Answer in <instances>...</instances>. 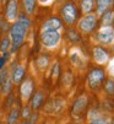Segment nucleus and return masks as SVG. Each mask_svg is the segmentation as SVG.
Listing matches in <instances>:
<instances>
[{
	"mask_svg": "<svg viewBox=\"0 0 114 124\" xmlns=\"http://www.w3.org/2000/svg\"><path fill=\"white\" fill-rule=\"evenodd\" d=\"M106 78V73L104 70L101 69H93L92 71L88 74L87 76V85L91 90H97V88L103 84Z\"/></svg>",
	"mask_w": 114,
	"mask_h": 124,
	"instance_id": "nucleus-3",
	"label": "nucleus"
},
{
	"mask_svg": "<svg viewBox=\"0 0 114 124\" xmlns=\"http://www.w3.org/2000/svg\"><path fill=\"white\" fill-rule=\"evenodd\" d=\"M25 75H26V66L22 64H14L11 71H10V78L12 80V84L20 85L23 81Z\"/></svg>",
	"mask_w": 114,
	"mask_h": 124,
	"instance_id": "nucleus-8",
	"label": "nucleus"
},
{
	"mask_svg": "<svg viewBox=\"0 0 114 124\" xmlns=\"http://www.w3.org/2000/svg\"><path fill=\"white\" fill-rule=\"evenodd\" d=\"M92 55H93V59L97 64H106L108 60H109V54L108 52L101 47V46H96L93 49H92Z\"/></svg>",
	"mask_w": 114,
	"mask_h": 124,
	"instance_id": "nucleus-11",
	"label": "nucleus"
},
{
	"mask_svg": "<svg viewBox=\"0 0 114 124\" xmlns=\"http://www.w3.org/2000/svg\"><path fill=\"white\" fill-rule=\"evenodd\" d=\"M0 108H1V103H0Z\"/></svg>",
	"mask_w": 114,
	"mask_h": 124,
	"instance_id": "nucleus-34",
	"label": "nucleus"
},
{
	"mask_svg": "<svg viewBox=\"0 0 114 124\" xmlns=\"http://www.w3.org/2000/svg\"><path fill=\"white\" fill-rule=\"evenodd\" d=\"M112 5H113V6H114V0H113V4H112Z\"/></svg>",
	"mask_w": 114,
	"mask_h": 124,
	"instance_id": "nucleus-32",
	"label": "nucleus"
},
{
	"mask_svg": "<svg viewBox=\"0 0 114 124\" xmlns=\"http://www.w3.org/2000/svg\"><path fill=\"white\" fill-rule=\"evenodd\" d=\"M11 48V41L9 36H4L1 39H0V53L1 54H5L8 53Z\"/></svg>",
	"mask_w": 114,
	"mask_h": 124,
	"instance_id": "nucleus-17",
	"label": "nucleus"
},
{
	"mask_svg": "<svg viewBox=\"0 0 114 124\" xmlns=\"http://www.w3.org/2000/svg\"><path fill=\"white\" fill-rule=\"evenodd\" d=\"M44 103V93L43 91H36L32 96H31V104L30 107L33 111L39 109Z\"/></svg>",
	"mask_w": 114,
	"mask_h": 124,
	"instance_id": "nucleus-12",
	"label": "nucleus"
},
{
	"mask_svg": "<svg viewBox=\"0 0 114 124\" xmlns=\"http://www.w3.org/2000/svg\"><path fill=\"white\" fill-rule=\"evenodd\" d=\"M18 16V3L17 0H8L5 9V19L8 22H15Z\"/></svg>",
	"mask_w": 114,
	"mask_h": 124,
	"instance_id": "nucleus-10",
	"label": "nucleus"
},
{
	"mask_svg": "<svg viewBox=\"0 0 114 124\" xmlns=\"http://www.w3.org/2000/svg\"><path fill=\"white\" fill-rule=\"evenodd\" d=\"M61 28V21L58 19V17H52V19L47 20L43 25L41 31H46V30H60Z\"/></svg>",
	"mask_w": 114,
	"mask_h": 124,
	"instance_id": "nucleus-13",
	"label": "nucleus"
},
{
	"mask_svg": "<svg viewBox=\"0 0 114 124\" xmlns=\"http://www.w3.org/2000/svg\"><path fill=\"white\" fill-rule=\"evenodd\" d=\"M11 88H12V80H11V78L9 76V79L3 84V86H1V87H0V90H1V92H3V93L9 95V93L11 92Z\"/></svg>",
	"mask_w": 114,
	"mask_h": 124,
	"instance_id": "nucleus-22",
	"label": "nucleus"
},
{
	"mask_svg": "<svg viewBox=\"0 0 114 124\" xmlns=\"http://www.w3.org/2000/svg\"><path fill=\"white\" fill-rule=\"evenodd\" d=\"M61 34L58 30H46L41 31V43L46 48H55L60 43Z\"/></svg>",
	"mask_w": 114,
	"mask_h": 124,
	"instance_id": "nucleus-2",
	"label": "nucleus"
},
{
	"mask_svg": "<svg viewBox=\"0 0 114 124\" xmlns=\"http://www.w3.org/2000/svg\"><path fill=\"white\" fill-rule=\"evenodd\" d=\"M113 0H96V8H97V14L102 16L108 9L112 6Z\"/></svg>",
	"mask_w": 114,
	"mask_h": 124,
	"instance_id": "nucleus-15",
	"label": "nucleus"
},
{
	"mask_svg": "<svg viewBox=\"0 0 114 124\" xmlns=\"http://www.w3.org/2000/svg\"><path fill=\"white\" fill-rule=\"evenodd\" d=\"M77 26H79V30L81 32H84V33L92 32L97 26V17H96V15H92V14L85 15L84 17L80 19Z\"/></svg>",
	"mask_w": 114,
	"mask_h": 124,
	"instance_id": "nucleus-5",
	"label": "nucleus"
},
{
	"mask_svg": "<svg viewBox=\"0 0 114 124\" xmlns=\"http://www.w3.org/2000/svg\"><path fill=\"white\" fill-rule=\"evenodd\" d=\"M108 122L109 120H107L103 116L97 114V116H94V118L90 120V124H108Z\"/></svg>",
	"mask_w": 114,
	"mask_h": 124,
	"instance_id": "nucleus-23",
	"label": "nucleus"
},
{
	"mask_svg": "<svg viewBox=\"0 0 114 124\" xmlns=\"http://www.w3.org/2000/svg\"><path fill=\"white\" fill-rule=\"evenodd\" d=\"M21 111L18 107H11L9 113H8V118H6V124H16L18 118H20Z\"/></svg>",
	"mask_w": 114,
	"mask_h": 124,
	"instance_id": "nucleus-14",
	"label": "nucleus"
},
{
	"mask_svg": "<svg viewBox=\"0 0 114 124\" xmlns=\"http://www.w3.org/2000/svg\"><path fill=\"white\" fill-rule=\"evenodd\" d=\"M60 15L63 17V21L66 25H74L76 19H77V10H76V6L72 3L65 4L60 10Z\"/></svg>",
	"mask_w": 114,
	"mask_h": 124,
	"instance_id": "nucleus-4",
	"label": "nucleus"
},
{
	"mask_svg": "<svg viewBox=\"0 0 114 124\" xmlns=\"http://www.w3.org/2000/svg\"><path fill=\"white\" fill-rule=\"evenodd\" d=\"M94 4H96V1H94V0H81V3H80V5H81V11H82L85 15L91 14V11H92L93 8H94Z\"/></svg>",
	"mask_w": 114,
	"mask_h": 124,
	"instance_id": "nucleus-16",
	"label": "nucleus"
},
{
	"mask_svg": "<svg viewBox=\"0 0 114 124\" xmlns=\"http://www.w3.org/2000/svg\"><path fill=\"white\" fill-rule=\"evenodd\" d=\"M66 32H68V37H69V39H70L71 42H79V41H80V36H79L77 31L70 28V30H68Z\"/></svg>",
	"mask_w": 114,
	"mask_h": 124,
	"instance_id": "nucleus-25",
	"label": "nucleus"
},
{
	"mask_svg": "<svg viewBox=\"0 0 114 124\" xmlns=\"http://www.w3.org/2000/svg\"><path fill=\"white\" fill-rule=\"evenodd\" d=\"M9 55H10V53L8 52V53H5V54H3L1 57H0V71H1L3 68H5V63H6Z\"/></svg>",
	"mask_w": 114,
	"mask_h": 124,
	"instance_id": "nucleus-27",
	"label": "nucleus"
},
{
	"mask_svg": "<svg viewBox=\"0 0 114 124\" xmlns=\"http://www.w3.org/2000/svg\"><path fill=\"white\" fill-rule=\"evenodd\" d=\"M81 55H80V52L79 50H72L71 52V55H70V58H71V62H72V64L74 65H76V66H81L84 63H82V59L80 58Z\"/></svg>",
	"mask_w": 114,
	"mask_h": 124,
	"instance_id": "nucleus-19",
	"label": "nucleus"
},
{
	"mask_svg": "<svg viewBox=\"0 0 114 124\" xmlns=\"http://www.w3.org/2000/svg\"><path fill=\"white\" fill-rule=\"evenodd\" d=\"M9 76H10L9 69H8V68H3V69H1V71H0V87H1L3 84L9 79Z\"/></svg>",
	"mask_w": 114,
	"mask_h": 124,
	"instance_id": "nucleus-24",
	"label": "nucleus"
},
{
	"mask_svg": "<svg viewBox=\"0 0 114 124\" xmlns=\"http://www.w3.org/2000/svg\"><path fill=\"white\" fill-rule=\"evenodd\" d=\"M0 124H3V123H0Z\"/></svg>",
	"mask_w": 114,
	"mask_h": 124,
	"instance_id": "nucleus-35",
	"label": "nucleus"
},
{
	"mask_svg": "<svg viewBox=\"0 0 114 124\" xmlns=\"http://www.w3.org/2000/svg\"><path fill=\"white\" fill-rule=\"evenodd\" d=\"M104 88H106V91H107L108 95H114V81L112 79L108 80L106 82V85H104Z\"/></svg>",
	"mask_w": 114,
	"mask_h": 124,
	"instance_id": "nucleus-26",
	"label": "nucleus"
},
{
	"mask_svg": "<svg viewBox=\"0 0 114 124\" xmlns=\"http://www.w3.org/2000/svg\"><path fill=\"white\" fill-rule=\"evenodd\" d=\"M0 39H1V31H0Z\"/></svg>",
	"mask_w": 114,
	"mask_h": 124,
	"instance_id": "nucleus-31",
	"label": "nucleus"
},
{
	"mask_svg": "<svg viewBox=\"0 0 114 124\" xmlns=\"http://www.w3.org/2000/svg\"><path fill=\"white\" fill-rule=\"evenodd\" d=\"M48 63H49V58H48L47 55H41V57H38V59H37V62H36L37 66L41 70H44V69L48 66Z\"/></svg>",
	"mask_w": 114,
	"mask_h": 124,
	"instance_id": "nucleus-21",
	"label": "nucleus"
},
{
	"mask_svg": "<svg viewBox=\"0 0 114 124\" xmlns=\"http://www.w3.org/2000/svg\"><path fill=\"white\" fill-rule=\"evenodd\" d=\"M97 39L101 44L109 46L114 43V28L112 26H102L97 33Z\"/></svg>",
	"mask_w": 114,
	"mask_h": 124,
	"instance_id": "nucleus-6",
	"label": "nucleus"
},
{
	"mask_svg": "<svg viewBox=\"0 0 114 124\" xmlns=\"http://www.w3.org/2000/svg\"><path fill=\"white\" fill-rule=\"evenodd\" d=\"M87 104H88V98H87V96H86V95L79 96L75 100L74 106H72V116L76 117V118H80V117L84 114V112H85V109H86V107H87Z\"/></svg>",
	"mask_w": 114,
	"mask_h": 124,
	"instance_id": "nucleus-7",
	"label": "nucleus"
},
{
	"mask_svg": "<svg viewBox=\"0 0 114 124\" xmlns=\"http://www.w3.org/2000/svg\"><path fill=\"white\" fill-rule=\"evenodd\" d=\"M1 1H3L4 4H6V3H8V0H1Z\"/></svg>",
	"mask_w": 114,
	"mask_h": 124,
	"instance_id": "nucleus-30",
	"label": "nucleus"
},
{
	"mask_svg": "<svg viewBox=\"0 0 114 124\" xmlns=\"http://www.w3.org/2000/svg\"><path fill=\"white\" fill-rule=\"evenodd\" d=\"M112 23H114V17H113V22H112Z\"/></svg>",
	"mask_w": 114,
	"mask_h": 124,
	"instance_id": "nucleus-33",
	"label": "nucleus"
},
{
	"mask_svg": "<svg viewBox=\"0 0 114 124\" xmlns=\"http://www.w3.org/2000/svg\"><path fill=\"white\" fill-rule=\"evenodd\" d=\"M33 90H34V84L31 78L26 79L20 84V95L23 102H27L31 98V96L33 95Z\"/></svg>",
	"mask_w": 114,
	"mask_h": 124,
	"instance_id": "nucleus-9",
	"label": "nucleus"
},
{
	"mask_svg": "<svg viewBox=\"0 0 114 124\" xmlns=\"http://www.w3.org/2000/svg\"><path fill=\"white\" fill-rule=\"evenodd\" d=\"M28 27L22 25L21 22L15 21L10 27H9V37L11 41V53H15L18 48L22 46L25 42V37L27 34Z\"/></svg>",
	"mask_w": 114,
	"mask_h": 124,
	"instance_id": "nucleus-1",
	"label": "nucleus"
},
{
	"mask_svg": "<svg viewBox=\"0 0 114 124\" xmlns=\"http://www.w3.org/2000/svg\"><path fill=\"white\" fill-rule=\"evenodd\" d=\"M113 17H114L113 11H106L102 15V25L103 26H110V23L113 22Z\"/></svg>",
	"mask_w": 114,
	"mask_h": 124,
	"instance_id": "nucleus-20",
	"label": "nucleus"
},
{
	"mask_svg": "<svg viewBox=\"0 0 114 124\" xmlns=\"http://www.w3.org/2000/svg\"><path fill=\"white\" fill-rule=\"evenodd\" d=\"M58 75H59V64L55 63V65H54V68H53V76L56 78Z\"/></svg>",
	"mask_w": 114,
	"mask_h": 124,
	"instance_id": "nucleus-29",
	"label": "nucleus"
},
{
	"mask_svg": "<svg viewBox=\"0 0 114 124\" xmlns=\"http://www.w3.org/2000/svg\"><path fill=\"white\" fill-rule=\"evenodd\" d=\"M22 4H23V9L27 15H32L34 12L36 4H37L36 0H22Z\"/></svg>",
	"mask_w": 114,
	"mask_h": 124,
	"instance_id": "nucleus-18",
	"label": "nucleus"
},
{
	"mask_svg": "<svg viewBox=\"0 0 114 124\" xmlns=\"http://www.w3.org/2000/svg\"><path fill=\"white\" fill-rule=\"evenodd\" d=\"M30 116H31V107H30V106H26V107L22 109V117L25 119H28Z\"/></svg>",
	"mask_w": 114,
	"mask_h": 124,
	"instance_id": "nucleus-28",
	"label": "nucleus"
}]
</instances>
